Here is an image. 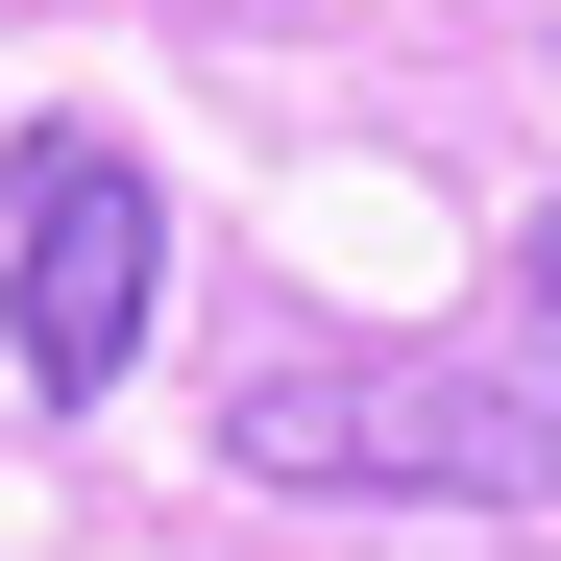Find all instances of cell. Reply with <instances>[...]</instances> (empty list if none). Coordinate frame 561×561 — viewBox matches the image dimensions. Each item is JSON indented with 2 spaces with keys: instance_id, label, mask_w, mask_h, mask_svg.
<instances>
[{
  "instance_id": "cell-3",
  "label": "cell",
  "mask_w": 561,
  "mask_h": 561,
  "mask_svg": "<svg viewBox=\"0 0 561 561\" xmlns=\"http://www.w3.org/2000/svg\"><path fill=\"white\" fill-rule=\"evenodd\" d=\"M513 391H537V415H561V196H537V220H513Z\"/></svg>"
},
{
  "instance_id": "cell-1",
  "label": "cell",
  "mask_w": 561,
  "mask_h": 561,
  "mask_svg": "<svg viewBox=\"0 0 561 561\" xmlns=\"http://www.w3.org/2000/svg\"><path fill=\"white\" fill-rule=\"evenodd\" d=\"M220 463L244 489H318V513H537L561 415L489 342H268L220 391Z\"/></svg>"
},
{
  "instance_id": "cell-2",
  "label": "cell",
  "mask_w": 561,
  "mask_h": 561,
  "mask_svg": "<svg viewBox=\"0 0 561 561\" xmlns=\"http://www.w3.org/2000/svg\"><path fill=\"white\" fill-rule=\"evenodd\" d=\"M147 294H171L147 147L25 123V171H0V318H25V391H123V366H147Z\"/></svg>"
}]
</instances>
